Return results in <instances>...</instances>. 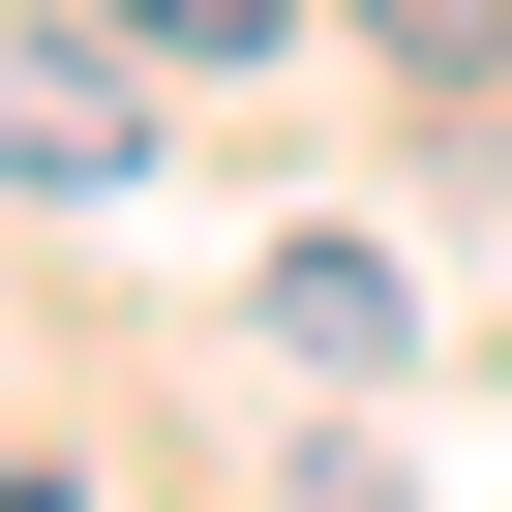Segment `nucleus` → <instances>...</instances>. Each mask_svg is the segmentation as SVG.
<instances>
[{
    "instance_id": "obj_1",
    "label": "nucleus",
    "mask_w": 512,
    "mask_h": 512,
    "mask_svg": "<svg viewBox=\"0 0 512 512\" xmlns=\"http://www.w3.org/2000/svg\"><path fill=\"white\" fill-rule=\"evenodd\" d=\"M0 181H151V121H121V61H61V31H0Z\"/></svg>"
},
{
    "instance_id": "obj_3",
    "label": "nucleus",
    "mask_w": 512,
    "mask_h": 512,
    "mask_svg": "<svg viewBox=\"0 0 512 512\" xmlns=\"http://www.w3.org/2000/svg\"><path fill=\"white\" fill-rule=\"evenodd\" d=\"M91 31H121V61H272L302 0H91Z\"/></svg>"
},
{
    "instance_id": "obj_4",
    "label": "nucleus",
    "mask_w": 512,
    "mask_h": 512,
    "mask_svg": "<svg viewBox=\"0 0 512 512\" xmlns=\"http://www.w3.org/2000/svg\"><path fill=\"white\" fill-rule=\"evenodd\" d=\"M0 512H91V482H31V452H0Z\"/></svg>"
},
{
    "instance_id": "obj_2",
    "label": "nucleus",
    "mask_w": 512,
    "mask_h": 512,
    "mask_svg": "<svg viewBox=\"0 0 512 512\" xmlns=\"http://www.w3.org/2000/svg\"><path fill=\"white\" fill-rule=\"evenodd\" d=\"M272 362H392V272L362 241H272Z\"/></svg>"
}]
</instances>
